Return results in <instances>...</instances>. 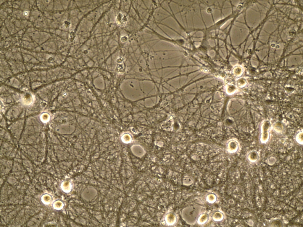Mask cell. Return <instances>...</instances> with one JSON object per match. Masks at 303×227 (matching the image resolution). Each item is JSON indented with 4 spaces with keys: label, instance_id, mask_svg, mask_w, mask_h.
<instances>
[{
    "label": "cell",
    "instance_id": "obj_1",
    "mask_svg": "<svg viewBox=\"0 0 303 227\" xmlns=\"http://www.w3.org/2000/svg\"><path fill=\"white\" fill-rule=\"evenodd\" d=\"M202 206L200 205L186 207L181 211L182 218L188 224L193 225L196 223L199 217L202 213Z\"/></svg>",
    "mask_w": 303,
    "mask_h": 227
},
{
    "label": "cell",
    "instance_id": "obj_2",
    "mask_svg": "<svg viewBox=\"0 0 303 227\" xmlns=\"http://www.w3.org/2000/svg\"><path fill=\"white\" fill-rule=\"evenodd\" d=\"M271 125L268 120L264 121L259 126V141L261 144L267 143L270 139V130Z\"/></svg>",
    "mask_w": 303,
    "mask_h": 227
},
{
    "label": "cell",
    "instance_id": "obj_3",
    "mask_svg": "<svg viewBox=\"0 0 303 227\" xmlns=\"http://www.w3.org/2000/svg\"><path fill=\"white\" fill-rule=\"evenodd\" d=\"M97 194V192L93 187L88 186L83 189L81 193V197L84 200L90 201L94 199Z\"/></svg>",
    "mask_w": 303,
    "mask_h": 227
},
{
    "label": "cell",
    "instance_id": "obj_4",
    "mask_svg": "<svg viewBox=\"0 0 303 227\" xmlns=\"http://www.w3.org/2000/svg\"><path fill=\"white\" fill-rule=\"evenodd\" d=\"M60 191L62 193L67 194L70 193L73 189L72 182L68 180H64L60 182L59 185Z\"/></svg>",
    "mask_w": 303,
    "mask_h": 227
},
{
    "label": "cell",
    "instance_id": "obj_5",
    "mask_svg": "<svg viewBox=\"0 0 303 227\" xmlns=\"http://www.w3.org/2000/svg\"><path fill=\"white\" fill-rule=\"evenodd\" d=\"M53 201L51 195L47 193L43 194L40 197V201L41 204L46 207H48L52 205Z\"/></svg>",
    "mask_w": 303,
    "mask_h": 227
},
{
    "label": "cell",
    "instance_id": "obj_6",
    "mask_svg": "<svg viewBox=\"0 0 303 227\" xmlns=\"http://www.w3.org/2000/svg\"><path fill=\"white\" fill-rule=\"evenodd\" d=\"M65 204L64 202L60 199H57L53 201L51 207L52 209L56 212H60L64 208Z\"/></svg>",
    "mask_w": 303,
    "mask_h": 227
},
{
    "label": "cell",
    "instance_id": "obj_7",
    "mask_svg": "<svg viewBox=\"0 0 303 227\" xmlns=\"http://www.w3.org/2000/svg\"><path fill=\"white\" fill-rule=\"evenodd\" d=\"M259 155L258 152L255 150H252L249 152L246 155L248 161L252 163L257 162L259 159Z\"/></svg>",
    "mask_w": 303,
    "mask_h": 227
},
{
    "label": "cell",
    "instance_id": "obj_8",
    "mask_svg": "<svg viewBox=\"0 0 303 227\" xmlns=\"http://www.w3.org/2000/svg\"><path fill=\"white\" fill-rule=\"evenodd\" d=\"M165 220L167 225L172 226L174 225L176 222L177 218L175 215L172 213H168L165 215Z\"/></svg>",
    "mask_w": 303,
    "mask_h": 227
},
{
    "label": "cell",
    "instance_id": "obj_9",
    "mask_svg": "<svg viewBox=\"0 0 303 227\" xmlns=\"http://www.w3.org/2000/svg\"><path fill=\"white\" fill-rule=\"evenodd\" d=\"M303 132L300 130L297 132L294 136L295 142L298 145L302 146L303 145Z\"/></svg>",
    "mask_w": 303,
    "mask_h": 227
},
{
    "label": "cell",
    "instance_id": "obj_10",
    "mask_svg": "<svg viewBox=\"0 0 303 227\" xmlns=\"http://www.w3.org/2000/svg\"><path fill=\"white\" fill-rule=\"evenodd\" d=\"M209 215L207 213H202L199 217L196 223L199 225H203L207 222Z\"/></svg>",
    "mask_w": 303,
    "mask_h": 227
},
{
    "label": "cell",
    "instance_id": "obj_11",
    "mask_svg": "<svg viewBox=\"0 0 303 227\" xmlns=\"http://www.w3.org/2000/svg\"><path fill=\"white\" fill-rule=\"evenodd\" d=\"M224 218L223 214L219 211L215 212L212 216V220L215 222H221L223 220Z\"/></svg>",
    "mask_w": 303,
    "mask_h": 227
},
{
    "label": "cell",
    "instance_id": "obj_12",
    "mask_svg": "<svg viewBox=\"0 0 303 227\" xmlns=\"http://www.w3.org/2000/svg\"><path fill=\"white\" fill-rule=\"evenodd\" d=\"M217 197L216 195L213 193H210L208 194L206 196V200L209 204H213L217 200Z\"/></svg>",
    "mask_w": 303,
    "mask_h": 227
},
{
    "label": "cell",
    "instance_id": "obj_13",
    "mask_svg": "<svg viewBox=\"0 0 303 227\" xmlns=\"http://www.w3.org/2000/svg\"><path fill=\"white\" fill-rule=\"evenodd\" d=\"M230 146V149H231L232 152H235L237 151L238 149V143L235 141H232L231 142Z\"/></svg>",
    "mask_w": 303,
    "mask_h": 227
},
{
    "label": "cell",
    "instance_id": "obj_14",
    "mask_svg": "<svg viewBox=\"0 0 303 227\" xmlns=\"http://www.w3.org/2000/svg\"><path fill=\"white\" fill-rule=\"evenodd\" d=\"M75 38V34L73 32H71L70 34L69 40L71 42H72Z\"/></svg>",
    "mask_w": 303,
    "mask_h": 227
},
{
    "label": "cell",
    "instance_id": "obj_15",
    "mask_svg": "<svg viewBox=\"0 0 303 227\" xmlns=\"http://www.w3.org/2000/svg\"><path fill=\"white\" fill-rule=\"evenodd\" d=\"M70 25V23L67 21H65L63 24V27L65 29L68 28Z\"/></svg>",
    "mask_w": 303,
    "mask_h": 227
}]
</instances>
